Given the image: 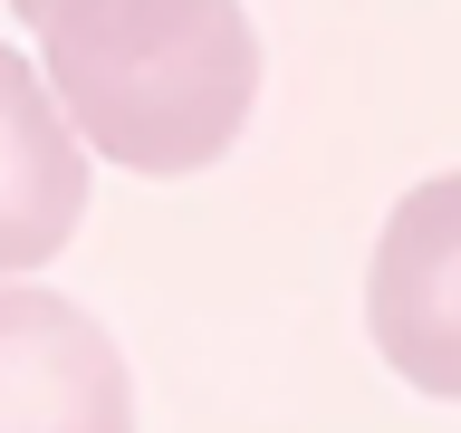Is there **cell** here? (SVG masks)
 I'll use <instances>...</instances> for the list:
<instances>
[{"label": "cell", "instance_id": "obj_1", "mask_svg": "<svg viewBox=\"0 0 461 433\" xmlns=\"http://www.w3.org/2000/svg\"><path fill=\"white\" fill-rule=\"evenodd\" d=\"M39 78L86 154L202 173L259 106V29L240 0H58L39 20Z\"/></svg>", "mask_w": 461, "mask_h": 433}, {"label": "cell", "instance_id": "obj_2", "mask_svg": "<svg viewBox=\"0 0 461 433\" xmlns=\"http://www.w3.org/2000/svg\"><path fill=\"white\" fill-rule=\"evenodd\" d=\"M366 337L413 395L461 404V173H432L384 212L366 260Z\"/></svg>", "mask_w": 461, "mask_h": 433}, {"label": "cell", "instance_id": "obj_3", "mask_svg": "<svg viewBox=\"0 0 461 433\" xmlns=\"http://www.w3.org/2000/svg\"><path fill=\"white\" fill-rule=\"evenodd\" d=\"M0 433H135V375L77 299L0 280Z\"/></svg>", "mask_w": 461, "mask_h": 433}, {"label": "cell", "instance_id": "obj_4", "mask_svg": "<svg viewBox=\"0 0 461 433\" xmlns=\"http://www.w3.org/2000/svg\"><path fill=\"white\" fill-rule=\"evenodd\" d=\"M86 222V144L58 115L49 78L0 49V280L49 270Z\"/></svg>", "mask_w": 461, "mask_h": 433}, {"label": "cell", "instance_id": "obj_5", "mask_svg": "<svg viewBox=\"0 0 461 433\" xmlns=\"http://www.w3.org/2000/svg\"><path fill=\"white\" fill-rule=\"evenodd\" d=\"M10 10H20V20H29V29H39V20H49V10H58V0H10Z\"/></svg>", "mask_w": 461, "mask_h": 433}]
</instances>
